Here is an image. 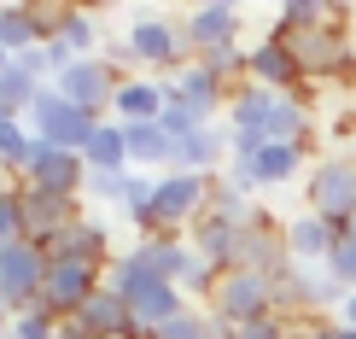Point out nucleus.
<instances>
[{
	"label": "nucleus",
	"instance_id": "f257e3e1",
	"mask_svg": "<svg viewBox=\"0 0 356 339\" xmlns=\"http://www.w3.org/2000/svg\"><path fill=\"white\" fill-rule=\"evenodd\" d=\"M211 194H216V175H187V170L158 175V187H152V228L146 234H187L204 211H211Z\"/></svg>",
	"mask_w": 356,
	"mask_h": 339
},
{
	"label": "nucleus",
	"instance_id": "a878e982",
	"mask_svg": "<svg viewBox=\"0 0 356 339\" xmlns=\"http://www.w3.org/2000/svg\"><path fill=\"white\" fill-rule=\"evenodd\" d=\"M35 152H41V141L29 135V123L24 117H0V170L18 182V175L35 164Z\"/></svg>",
	"mask_w": 356,
	"mask_h": 339
},
{
	"label": "nucleus",
	"instance_id": "f3484780",
	"mask_svg": "<svg viewBox=\"0 0 356 339\" xmlns=\"http://www.w3.org/2000/svg\"><path fill=\"white\" fill-rule=\"evenodd\" d=\"M309 146H286V141H269L257 158H251V194H269V187H286L298 182V175H309Z\"/></svg>",
	"mask_w": 356,
	"mask_h": 339
},
{
	"label": "nucleus",
	"instance_id": "f8f14e48",
	"mask_svg": "<svg viewBox=\"0 0 356 339\" xmlns=\"http://www.w3.org/2000/svg\"><path fill=\"white\" fill-rule=\"evenodd\" d=\"M47 258H76V263H94V269H111V258L123 252V246L111 240V228H106V216H76L65 234H58L53 246H41Z\"/></svg>",
	"mask_w": 356,
	"mask_h": 339
},
{
	"label": "nucleus",
	"instance_id": "4be33fe9",
	"mask_svg": "<svg viewBox=\"0 0 356 339\" xmlns=\"http://www.w3.org/2000/svg\"><path fill=\"white\" fill-rule=\"evenodd\" d=\"M123 258L140 263L152 281H175V269H181V258H187V234H140V240L123 246Z\"/></svg>",
	"mask_w": 356,
	"mask_h": 339
},
{
	"label": "nucleus",
	"instance_id": "f704fd0d",
	"mask_svg": "<svg viewBox=\"0 0 356 339\" xmlns=\"http://www.w3.org/2000/svg\"><path fill=\"white\" fill-rule=\"evenodd\" d=\"M333 322H345V328L356 333V292H345V304H339V316H333Z\"/></svg>",
	"mask_w": 356,
	"mask_h": 339
},
{
	"label": "nucleus",
	"instance_id": "aec40b11",
	"mask_svg": "<svg viewBox=\"0 0 356 339\" xmlns=\"http://www.w3.org/2000/svg\"><path fill=\"white\" fill-rule=\"evenodd\" d=\"M123 141H129V170H140V175L175 170V141L164 135V123H123Z\"/></svg>",
	"mask_w": 356,
	"mask_h": 339
},
{
	"label": "nucleus",
	"instance_id": "ea45409f",
	"mask_svg": "<svg viewBox=\"0 0 356 339\" xmlns=\"http://www.w3.org/2000/svg\"><path fill=\"white\" fill-rule=\"evenodd\" d=\"M350 158H356V135H350Z\"/></svg>",
	"mask_w": 356,
	"mask_h": 339
},
{
	"label": "nucleus",
	"instance_id": "58836bf2",
	"mask_svg": "<svg viewBox=\"0 0 356 339\" xmlns=\"http://www.w3.org/2000/svg\"><path fill=\"white\" fill-rule=\"evenodd\" d=\"M6 65H12V58H6V53H0V70H6Z\"/></svg>",
	"mask_w": 356,
	"mask_h": 339
},
{
	"label": "nucleus",
	"instance_id": "ddd939ff",
	"mask_svg": "<svg viewBox=\"0 0 356 339\" xmlns=\"http://www.w3.org/2000/svg\"><path fill=\"white\" fill-rule=\"evenodd\" d=\"M58 12L65 6H0V53L18 58L29 47H47L58 29Z\"/></svg>",
	"mask_w": 356,
	"mask_h": 339
},
{
	"label": "nucleus",
	"instance_id": "473e14b6",
	"mask_svg": "<svg viewBox=\"0 0 356 339\" xmlns=\"http://www.w3.org/2000/svg\"><path fill=\"white\" fill-rule=\"evenodd\" d=\"M12 240H24V223H18V187H6V194H0V252H6Z\"/></svg>",
	"mask_w": 356,
	"mask_h": 339
},
{
	"label": "nucleus",
	"instance_id": "72a5a7b5",
	"mask_svg": "<svg viewBox=\"0 0 356 339\" xmlns=\"http://www.w3.org/2000/svg\"><path fill=\"white\" fill-rule=\"evenodd\" d=\"M18 65H24L35 82H53V58H47V47H29V53H18Z\"/></svg>",
	"mask_w": 356,
	"mask_h": 339
},
{
	"label": "nucleus",
	"instance_id": "9b49d317",
	"mask_svg": "<svg viewBox=\"0 0 356 339\" xmlns=\"http://www.w3.org/2000/svg\"><path fill=\"white\" fill-rule=\"evenodd\" d=\"M82 216V199H65V194H41V187H18V223H24V240L35 246H53L58 234Z\"/></svg>",
	"mask_w": 356,
	"mask_h": 339
},
{
	"label": "nucleus",
	"instance_id": "7c9ffc66",
	"mask_svg": "<svg viewBox=\"0 0 356 339\" xmlns=\"http://www.w3.org/2000/svg\"><path fill=\"white\" fill-rule=\"evenodd\" d=\"M321 269H327L345 292H356V240H350V234H339V246L327 252V263H321Z\"/></svg>",
	"mask_w": 356,
	"mask_h": 339
},
{
	"label": "nucleus",
	"instance_id": "412c9836",
	"mask_svg": "<svg viewBox=\"0 0 356 339\" xmlns=\"http://www.w3.org/2000/svg\"><path fill=\"white\" fill-rule=\"evenodd\" d=\"M181 310H187V299H181L175 281H152V287H140L135 299H129V322H135L140 333H152V339H158V328H170Z\"/></svg>",
	"mask_w": 356,
	"mask_h": 339
},
{
	"label": "nucleus",
	"instance_id": "f03ea898",
	"mask_svg": "<svg viewBox=\"0 0 356 339\" xmlns=\"http://www.w3.org/2000/svg\"><path fill=\"white\" fill-rule=\"evenodd\" d=\"M304 205H309V216L345 228L350 216H356V158H350V152L316 158L309 175H304Z\"/></svg>",
	"mask_w": 356,
	"mask_h": 339
},
{
	"label": "nucleus",
	"instance_id": "4c0bfd02",
	"mask_svg": "<svg viewBox=\"0 0 356 339\" xmlns=\"http://www.w3.org/2000/svg\"><path fill=\"white\" fill-rule=\"evenodd\" d=\"M345 234H350V240H356V216H350V223H345Z\"/></svg>",
	"mask_w": 356,
	"mask_h": 339
},
{
	"label": "nucleus",
	"instance_id": "423d86ee",
	"mask_svg": "<svg viewBox=\"0 0 356 339\" xmlns=\"http://www.w3.org/2000/svg\"><path fill=\"white\" fill-rule=\"evenodd\" d=\"M106 287V269H94V263H76V258H47V281H41V304L58 316V322H70L82 310L94 292Z\"/></svg>",
	"mask_w": 356,
	"mask_h": 339
},
{
	"label": "nucleus",
	"instance_id": "9d476101",
	"mask_svg": "<svg viewBox=\"0 0 356 339\" xmlns=\"http://www.w3.org/2000/svg\"><path fill=\"white\" fill-rule=\"evenodd\" d=\"M245 82L269 88V94H304V88H309L304 70H298V58H292V47L275 36V29L245 47Z\"/></svg>",
	"mask_w": 356,
	"mask_h": 339
},
{
	"label": "nucleus",
	"instance_id": "6e6552de",
	"mask_svg": "<svg viewBox=\"0 0 356 339\" xmlns=\"http://www.w3.org/2000/svg\"><path fill=\"white\" fill-rule=\"evenodd\" d=\"M181 36H187L193 58L216 53V47H245V12L228 6V0H204V6L181 12Z\"/></svg>",
	"mask_w": 356,
	"mask_h": 339
},
{
	"label": "nucleus",
	"instance_id": "39448f33",
	"mask_svg": "<svg viewBox=\"0 0 356 339\" xmlns=\"http://www.w3.org/2000/svg\"><path fill=\"white\" fill-rule=\"evenodd\" d=\"M204 310H211L222 328H234V322H257V316H275V287H269V275L222 269V281H216L211 299H204Z\"/></svg>",
	"mask_w": 356,
	"mask_h": 339
},
{
	"label": "nucleus",
	"instance_id": "e433bc0d",
	"mask_svg": "<svg viewBox=\"0 0 356 339\" xmlns=\"http://www.w3.org/2000/svg\"><path fill=\"white\" fill-rule=\"evenodd\" d=\"M58 339H82V333H76V328H70V322H65V333H58Z\"/></svg>",
	"mask_w": 356,
	"mask_h": 339
},
{
	"label": "nucleus",
	"instance_id": "cd10ccee",
	"mask_svg": "<svg viewBox=\"0 0 356 339\" xmlns=\"http://www.w3.org/2000/svg\"><path fill=\"white\" fill-rule=\"evenodd\" d=\"M41 88H47V82H35V77L18 65V58H12V65L0 70V117H24L29 106H35Z\"/></svg>",
	"mask_w": 356,
	"mask_h": 339
},
{
	"label": "nucleus",
	"instance_id": "2eb2a0df",
	"mask_svg": "<svg viewBox=\"0 0 356 339\" xmlns=\"http://www.w3.org/2000/svg\"><path fill=\"white\" fill-rule=\"evenodd\" d=\"M170 82V100L175 106H187V111H199L204 123H222V106H228V88H222L211 70L199 65V58H187L175 77H164Z\"/></svg>",
	"mask_w": 356,
	"mask_h": 339
},
{
	"label": "nucleus",
	"instance_id": "6ab92c4d",
	"mask_svg": "<svg viewBox=\"0 0 356 339\" xmlns=\"http://www.w3.org/2000/svg\"><path fill=\"white\" fill-rule=\"evenodd\" d=\"M228 164V123H204L187 141H175V170L187 175H222Z\"/></svg>",
	"mask_w": 356,
	"mask_h": 339
},
{
	"label": "nucleus",
	"instance_id": "a19ab883",
	"mask_svg": "<svg viewBox=\"0 0 356 339\" xmlns=\"http://www.w3.org/2000/svg\"><path fill=\"white\" fill-rule=\"evenodd\" d=\"M0 175H6V170H0Z\"/></svg>",
	"mask_w": 356,
	"mask_h": 339
},
{
	"label": "nucleus",
	"instance_id": "7ed1b4c3",
	"mask_svg": "<svg viewBox=\"0 0 356 339\" xmlns=\"http://www.w3.org/2000/svg\"><path fill=\"white\" fill-rule=\"evenodd\" d=\"M123 41H129V53H135L140 77H175L193 58L187 36H181V18H164V12H140Z\"/></svg>",
	"mask_w": 356,
	"mask_h": 339
},
{
	"label": "nucleus",
	"instance_id": "c9c22d12",
	"mask_svg": "<svg viewBox=\"0 0 356 339\" xmlns=\"http://www.w3.org/2000/svg\"><path fill=\"white\" fill-rule=\"evenodd\" d=\"M6 328H12V304L0 299V333H6Z\"/></svg>",
	"mask_w": 356,
	"mask_h": 339
},
{
	"label": "nucleus",
	"instance_id": "c85d7f7f",
	"mask_svg": "<svg viewBox=\"0 0 356 339\" xmlns=\"http://www.w3.org/2000/svg\"><path fill=\"white\" fill-rule=\"evenodd\" d=\"M158 339H222V322L204 310V304H187L170 328H158Z\"/></svg>",
	"mask_w": 356,
	"mask_h": 339
},
{
	"label": "nucleus",
	"instance_id": "5701e85b",
	"mask_svg": "<svg viewBox=\"0 0 356 339\" xmlns=\"http://www.w3.org/2000/svg\"><path fill=\"white\" fill-rule=\"evenodd\" d=\"M240 240H245V228L222 223V216H211V211H204L199 223L187 228V246H193V252H204L216 269H234V258H240Z\"/></svg>",
	"mask_w": 356,
	"mask_h": 339
},
{
	"label": "nucleus",
	"instance_id": "dca6fc26",
	"mask_svg": "<svg viewBox=\"0 0 356 339\" xmlns=\"http://www.w3.org/2000/svg\"><path fill=\"white\" fill-rule=\"evenodd\" d=\"M339 234L345 228H333V223H321V216H292L286 228H280V240H286V258L298 263V269H321L327 263V252L339 246Z\"/></svg>",
	"mask_w": 356,
	"mask_h": 339
},
{
	"label": "nucleus",
	"instance_id": "c756f323",
	"mask_svg": "<svg viewBox=\"0 0 356 339\" xmlns=\"http://www.w3.org/2000/svg\"><path fill=\"white\" fill-rule=\"evenodd\" d=\"M58 333H65V322H58L47 304H35V310H18V316H12V328L0 333V339H58Z\"/></svg>",
	"mask_w": 356,
	"mask_h": 339
},
{
	"label": "nucleus",
	"instance_id": "1a4fd4ad",
	"mask_svg": "<svg viewBox=\"0 0 356 339\" xmlns=\"http://www.w3.org/2000/svg\"><path fill=\"white\" fill-rule=\"evenodd\" d=\"M53 88L70 100L76 111H88L94 123H106L111 117V100H117V77L106 70V58H76L70 70H58Z\"/></svg>",
	"mask_w": 356,
	"mask_h": 339
},
{
	"label": "nucleus",
	"instance_id": "a211bd4d",
	"mask_svg": "<svg viewBox=\"0 0 356 339\" xmlns=\"http://www.w3.org/2000/svg\"><path fill=\"white\" fill-rule=\"evenodd\" d=\"M164 106H170V82L164 77H129V82H117L111 117L117 123H158Z\"/></svg>",
	"mask_w": 356,
	"mask_h": 339
},
{
	"label": "nucleus",
	"instance_id": "0eeeda50",
	"mask_svg": "<svg viewBox=\"0 0 356 339\" xmlns=\"http://www.w3.org/2000/svg\"><path fill=\"white\" fill-rule=\"evenodd\" d=\"M41 281H47V252L35 240H12L0 252V299L12 304V316L41 304Z\"/></svg>",
	"mask_w": 356,
	"mask_h": 339
},
{
	"label": "nucleus",
	"instance_id": "b1692460",
	"mask_svg": "<svg viewBox=\"0 0 356 339\" xmlns=\"http://www.w3.org/2000/svg\"><path fill=\"white\" fill-rule=\"evenodd\" d=\"M53 47H65L70 58H99L106 36H99V18L94 12H58V29H53Z\"/></svg>",
	"mask_w": 356,
	"mask_h": 339
},
{
	"label": "nucleus",
	"instance_id": "4468645a",
	"mask_svg": "<svg viewBox=\"0 0 356 339\" xmlns=\"http://www.w3.org/2000/svg\"><path fill=\"white\" fill-rule=\"evenodd\" d=\"M82 182H88L82 152H58V146H41L35 164L18 175V187H41V194H65V199H82Z\"/></svg>",
	"mask_w": 356,
	"mask_h": 339
},
{
	"label": "nucleus",
	"instance_id": "2f4dec72",
	"mask_svg": "<svg viewBox=\"0 0 356 339\" xmlns=\"http://www.w3.org/2000/svg\"><path fill=\"white\" fill-rule=\"evenodd\" d=\"M292 322L286 316H257V322H234V328H222V339H286Z\"/></svg>",
	"mask_w": 356,
	"mask_h": 339
},
{
	"label": "nucleus",
	"instance_id": "20e7f679",
	"mask_svg": "<svg viewBox=\"0 0 356 339\" xmlns=\"http://www.w3.org/2000/svg\"><path fill=\"white\" fill-rule=\"evenodd\" d=\"M24 123H29V135H35L41 146H58V152H82L88 135H94V117L76 111V106H70V100L58 94L53 82L35 94V106L24 111Z\"/></svg>",
	"mask_w": 356,
	"mask_h": 339
},
{
	"label": "nucleus",
	"instance_id": "bb28decb",
	"mask_svg": "<svg viewBox=\"0 0 356 339\" xmlns=\"http://www.w3.org/2000/svg\"><path fill=\"white\" fill-rule=\"evenodd\" d=\"M135 182H140V170H88V182H82V199H94V205H111V211H123L129 194H135Z\"/></svg>",
	"mask_w": 356,
	"mask_h": 339
},
{
	"label": "nucleus",
	"instance_id": "393cba45",
	"mask_svg": "<svg viewBox=\"0 0 356 339\" xmlns=\"http://www.w3.org/2000/svg\"><path fill=\"white\" fill-rule=\"evenodd\" d=\"M82 164L88 170H129V141H123V123H117V117L94 123V135L82 146Z\"/></svg>",
	"mask_w": 356,
	"mask_h": 339
}]
</instances>
